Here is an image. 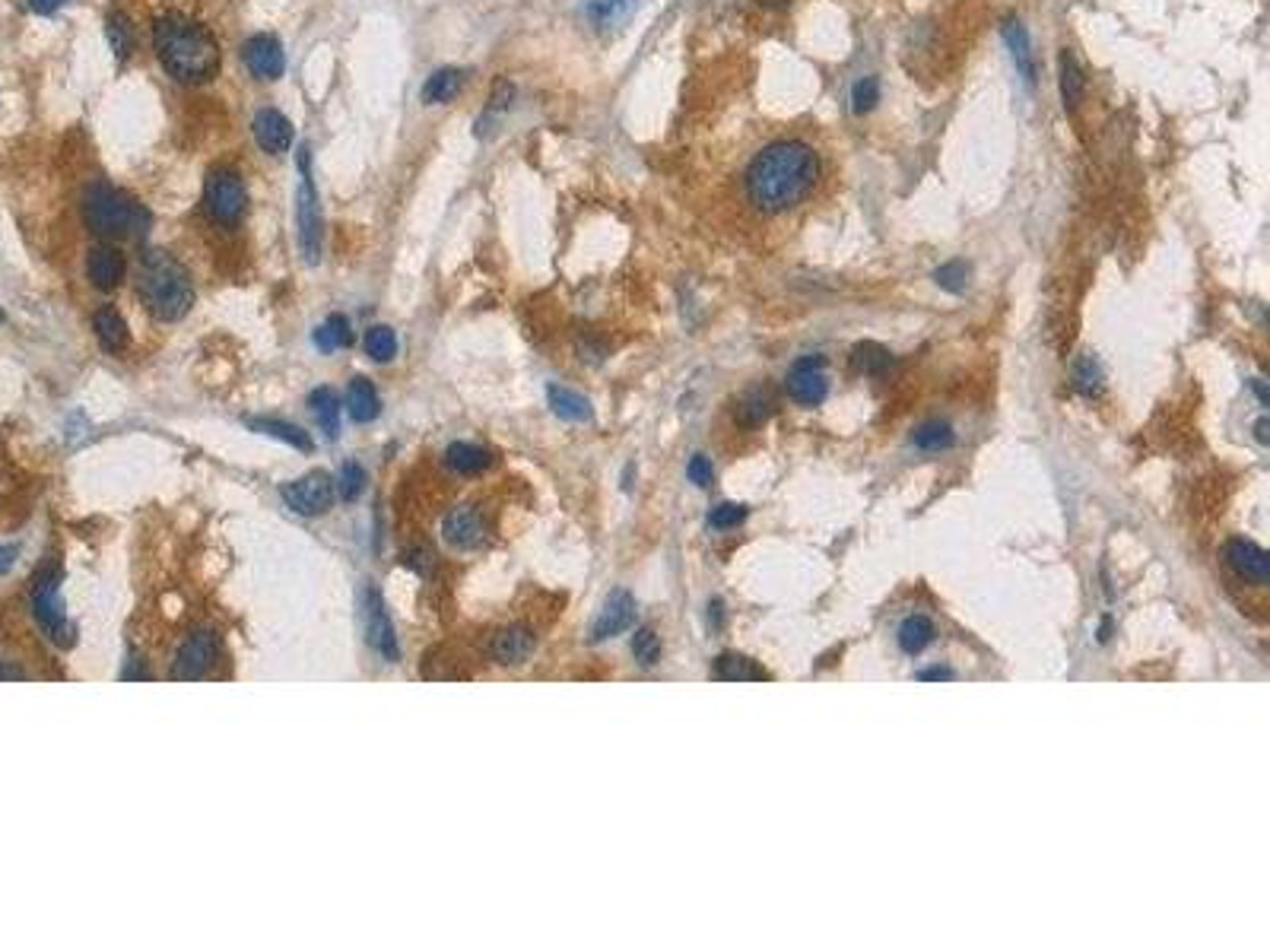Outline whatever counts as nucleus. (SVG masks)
<instances>
[{"instance_id": "f257e3e1", "label": "nucleus", "mask_w": 1270, "mask_h": 952, "mask_svg": "<svg viewBox=\"0 0 1270 952\" xmlns=\"http://www.w3.org/2000/svg\"><path fill=\"white\" fill-rule=\"evenodd\" d=\"M820 181V157L803 140H775L746 168V198L759 213H788L803 204Z\"/></svg>"}, {"instance_id": "f03ea898", "label": "nucleus", "mask_w": 1270, "mask_h": 952, "mask_svg": "<svg viewBox=\"0 0 1270 952\" xmlns=\"http://www.w3.org/2000/svg\"><path fill=\"white\" fill-rule=\"evenodd\" d=\"M159 64L178 83H204L219 70V45L207 26L185 13H165L153 26Z\"/></svg>"}, {"instance_id": "7ed1b4c3", "label": "nucleus", "mask_w": 1270, "mask_h": 952, "mask_svg": "<svg viewBox=\"0 0 1270 952\" xmlns=\"http://www.w3.org/2000/svg\"><path fill=\"white\" fill-rule=\"evenodd\" d=\"M137 289L159 321H178L194 305V283L188 270L165 251H150L140 261Z\"/></svg>"}, {"instance_id": "20e7f679", "label": "nucleus", "mask_w": 1270, "mask_h": 952, "mask_svg": "<svg viewBox=\"0 0 1270 952\" xmlns=\"http://www.w3.org/2000/svg\"><path fill=\"white\" fill-rule=\"evenodd\" d=\"M83 222L90 226V232L103 235V239H134L140 232H147L150 226V213L144 210V204H137L131 194L111 188L106 181H96L83 191Z\"/></svg>"}, {"instance_id": "39448f33", "label": "nucleus", "mask_w": 1270, "mask_h": 952, "mask_svg": "<svg viewBox=\"0 0 1270 952\" xmlns=\"http://www.w3.org/2000/svg\"><path fill=\"white\" fill-rule=\"evenodd\" d=\"M57 584H60V569H57V566L45 569V572L36 579V587H32V613H36L42 633L49 635L54 644L70 648V644L77 641V629L67 623V616H64V610H60Z\"/></svg>"}, {"instance_id": "423d86ee", "label": "nucleus", "mask_w": 1270, "mask_h": 952, "mask_svg": "<svg viewBox=\"0 0 1270 952\" xmlns=\"http://www.w3.org/2000/svg\"><path fill=\"white\" fill-rule=\"evenodd\" d=\"M245 185L235 168H213L204 181V210L219 226H235L245 213Z\"/></svg>"}, {"instance_id": "0eeeda50", "label": "nucleus", "mask_w": 1270, "mask_h": 952, "mask_svg": "<svg viewBox=\"0 0 1270 952\" xmlns=\"http://www.w3.org/2000/svg\"><path fill=\"white\" fill-rule=\"evenodd\" d=\"M299 165H302V181L296 191V229H299V248L309 264L321 261V207H318L315 181L309 175V147L299 150Z\"/></svg>"}, {"instance_id": "6e6552de", "label": "nucleus", "mask_w": 1270, "mask_h": 952, "mask_svg": "<svg viewBox=\"0 0 1270 952\" xmlns=\"http://www.w3.org/2000/svg\"><path fill=\"white\" fill-rule=\"evenodd\" d=\"M280 495H283V502L296 515L315 518V515H324L334 505V479L327 474H309L302 476V479H296V482H286L280 489Z\"/></svg>"}, {"instance_id": "1a4fd4ad", "label": "nucleus", "mask_w": 1270, "mask_h": 952, "mask_svg": "<svg viewBox=\"0 0 1270 952\" xmlns=\"http://www.w3.org/2000/svg\"><path fill=\"white\" fill-rule=\"evenodd\" d=\"M788 397L800 407H820L829 394V375L823 356H800L788 371Z\"/></svg>"}, {"instance_id": "9d476101", "label": "nucleus", "mask_w": 1270, "mask_h": 952, "mask_svg": "<svg viewBox=\"0 0 1270 952\" xmlns=\"http://www.w3.org/2000/svg\"><path fill=\"white\" fill-rule=\"evenodd\" d=\"M216 657H219V641H216V635H213L211 629H201V633L188 635L185 644H181L178 654H175L172 677H175V680H201L213 664H216Z\"/></svg>"}, {"instance_id": "9b49d317", "label": "nucleus", "mask_w": 1270, "mask_h": 952, "mask_svg": "<svg viewBox=\"0 0 1270 952\" xmlns=\"http://www.w3.org/2000/svg\"><path fill=\"white\" fill-rule=\"evenodd\" d=\"M1226 562H1229V569H1232L1239 579H1245V582H1270V556L1258 546V543H1252V540H1242V536L1229 540V543H1226Z\"/></svg>"}, {"instance_id": "f8f14e48", "label": "nucleus", "mask_w": 1270, "mask_h": 952, "mask_svg": "<svg viewBox=\"0 0 1270 952\" xmlns=\"http://www.w3.org/2000/svg\"><path fill=\"white\" fill-rule=\"evenodd\" d=\"M366 633H369V644L384 661H397V654H401L397 635H394L391 616L384 610V600H381L378 587L366 590Z\"/></svg>"}, {"instance_id": "ddd939ff", "label": "nucleus", "mask_w": 1270, "mask_h": 952, "mask_svg": "<svg viewBox=\"0 0 1270 952\" xmlns=\"http://www.w3.org/2000/svg\"><path fill=\"white\" fill-rule=\"evenodd\" d=\"M635 620V600L630 590H613L610 597H607V603H604V610H600V616L594 620V626H591V638L594 641H607V638H613V635H623L630 626H633Z\"/></svg>"}, {"instance_id": "4468645a", "label": "nucleus", "mask_w": 1270, "mask_h": 952, "mask_svg": "<svg viewBox=\"0 0 1270 952\" xmlns=\"http://www.w3.org/2000/svg\"><path fill=\"white\" fill-rule=\"evenodd\" d=\"M533 648H537V638L528 626H509V629L492 635L489 657L502 667H518L533 654Z\"/></svg>"}, {"instance_id": "2eb2a0df", "label": "nucleus", "mask_w": 1270, "mask_h": 952, "mask_svg": "<svg viewBox=\"0 0 1270 952\" xmlns=\"http://www.w3.org/2000/svg\"><path fill=\"white\" fill-rule=\"evenodd\" d=\"M242 57H245L248 70H252L258 80H276V77L283 73V67H286L283 45H280L273 36H265V32H261V36H252V39L245 42Z\"/></svg>"}, {"instance_id": "dca6fc26", "label": "nucleus", "mask_w": 1270, "mask_h": 952, "mask_svg": "<svg viewBox=\"0 0 1270 952\" xmlns=\"http://www.w3.org/2000/svg\"><path fill=\"white\" fill-rule=\"evenodd\" d=\"M252 127H255L258 147H261L265 153H270V157H280V153H286V150L293 147V124H289L286 114H280L276 108L258 111Z\"/></svg>"}, {"instance_id": "f3484780", "label": "nucleus", "mask_w": 1270, "mask_h": 952, "mask_svg": "<svg viewBox=\"0 0 1270 952\" xmlns=\"http://www.w3.org/2000/svg\"><path fill=\"white\" fill-rule=\"evenodd\" d=\"M445 540L458 549H474L479 546L483 533H486V521L479 515V508L474 505H461L445 518Z\"/></svg>"}, {"instance_id": "a211bd4d", "label": "nucleus", "mask_w": 1270, "mask_h": 952, "mask_svg": "<svg viewBox=\"0 0 1270 952\" xmlns=\"http://www.w3.org/2000/svg\"><path fill=\"white\" fill-rule=\"evenodd\" d=\"M86 276L93 280L96 289H106V293L114 289V286H121V280H124V255L118 248H108V245L93 248L90 258H86Z\"/></svg>"}, {"instance_id": "6ab92c4d", "label": "nucleus", "mask_w": 1270, "mask_h": 952, "mask_svg": "<svg viewBox=\"0 0 1270 952\" xmlns=\"http://www.w3.org/2000/svg\"><path fill=\"white\" fill-rule=\"evenodd\" d=\"M546 400H550V410L559 420H566V423H587L591 420V400L584 394H579V391H572V387L550 384L546 387Z\"/></svg>"}, {"instance_id": "aec40b11", "label": "nucleus", "mask_w": 1270, "mask_h": 952, "mask_svg": "<svg viewBox=\"0 0 1270 952\" xmlns=\"http://www.w3.org/2000/svg\"><path fill=\"white\" fill-rule=\"evenodd\" d=\"M635 10H638V0H587V19L600 32L626 26Z\"/></svg>"}, {"instance_id": "412c9836", "label": "nucleus", "mask_w": 1270, "mask_h": 952, "mask_svg": "<svg viewBox=\"0 0 1270 952\" xmlns=\"http://www.w3.org/2000/svg\"><path fill=\"white\" fill-rule=\"evenodd\" d=\"M712 674L718 680H728V683H762V680H772V674L766 667H759L756 661H749L743 654H721L715 661Z\"/></svg>"}, {"instance_id": "4be33fe9", "label": "nucleus", "mask_w": 1270, "mask_h": 952, "mask_svg": "<svg viewBox=\"0 0 1270 952\" xmlns=\"http://www.w3.org/2000/svg\"><path fill=\"white\" fill-rule=\"evenodd\" d=\"M445 464H448L455 474L474 476L483 474L486 467H492V454H489L486 448L474 445V441H451L448 451H445Z\"/></svg>"}, {"instance_id": "5701e85b", "label": "nucleus", "mask_w": 1270, "mask_h": 952, "mask_svg": "<svg viewBox=\"0 0 1270 952\" xmlns=\"http://www.w3.org/2000/svg\"><path fill=\"white\" fill-rule=\"evenodd\" d=\"M347 413L353 423H371L381 413V400L369 378H353L347 387Z\"/></svg>"}, {"instance_id": "b1692460", "label": "nucleus", "mask_w": 1270, "mask_h": 952, "mask_svg": "<svg viewBox=\"0 0 1270 952\" xmlns=\"http://www.w3.org/2000/svg\"><path fill=\"white\" fill-rule=\"evenodd\" d=\"M1004 42L1006 49H1010V54H1013L1016 70L1023 73V80H1026V83H1036V60H1032V52H1029V36H1026L1023 23H1019L1016 16H1010L1004 23Z\"/></svg>"}, {"instance_id": "393cba45", "label": "nucleus", "mask_w": 1270, "mask_h": 952, "mask_svg": "<svg viewBox=\"0 0 1270 952\" xmlns=\"http://www.w3.org/2000/svg\"><path fill=\"white\" fill-rule=\"evenodd\" d=\"M461 90H464V70L445 67V70H435V73L425 80L420 96H423V103H429V106H442V103H451Z\"/></svg>"}, {"instance_id": "a878e982", "label": "nucleus", "mask_w": 1270, "mask_h": 952, "mask_svg": "<svg viewBox=\"0 0 1270 952\" xmlns=\"http://www.w3.org/2000/svg\"><path fill=\"white\" fill-rule=\"evenodd\" d=\"M851 366L861 371V375L880 378V375H887V371L893 369V353H890L883 343L864 340V343H857V346L851 350Z\"/></svg>"}, {"instance_id": "bb28decb", "label": "nucleus", "mask_w": 1270, "mask_h": 952, "mask_svg": "<svg viewBox=\"0 0 1270 952\" xmlns=\"http://www.w3.org/2000/svg\"><path fill=\"white\" fill-rule=\"evenodd\" d=\"M772 413H775V400H772L769 387H749L738 404V423L746 429L762 425Z\"/></svg>"}, {"instance_id": "cd10ccee", "label": "nucleus", "mask_w": 1270, "mask_h": 952, "mask_svg": "<svg viewBox=\"0 0 1270 952\" xmlns=\"http://www.w3.org/2000/svg\"><path fill=\"white\" fill-rule=\"evenodd\" d=\"M93 324H96V337H99V343L106 346L108 353H121V350H127V343H131V334H127V324H124V317L118 315L114 309H99V312H96V317H93Z\"/></svg>"}, {"instance_id": "c85d7f7f", "label": "nucleus", "mask_w": 1270, "mask_h": 952, "mask_svg": "<svg viewBox=\"0 0 1270 952\" xmlns=\"http://www.w3.org/2000/svg\"><path fill=\"white\" fill-rule=\"evenodd\" d=\"M1060 99H1064V108L1067 111H1073V108L1083 103V90H1086V80H1083V70H1080V64H1077V57L1067 52H1060Z\"/></svg>"}, {"instance_id": "c756f323", "label": "nucleus", "mask_w": 1270, "mask_h": 952, "mask_svg": "<svg viewBox=\"0 0 1270 952\" xmlns=\"http://www.w3.org/2000/svg\"><path fill=\"white\" fill-rule=\"evenodd\" d=\"M309 407L315 410V420L318 425H321V432H324L327 438H337V432H340V397H337L330 387H318V391H312V397H309Z\"/></svg>"}, {"instance_id": "7c9ffc66", "label": "nucleus", "mask_w": 1270, "mask_h": 952, "mask_svg": "<svg viewBox=\"0 0 1270 952\" xmlns=\"http://www.w3.org/2000/svg\"><path fill=\"white\" fill-rule=\"evenodd\" d=\"M248 425H252L255 432H261V435L280 438V441H286V445L299 448V451H312V448H315V445H312V438H309V432H306V429H299V425L283 423V420H267V417H255V420H248Z\"/></svg>"}, {"instance_id": "2f4dec72", "label": "nucleus", "mask_w": 1270, "mask_h": 952, "mask_svg": "<svg viewBox=\"0 0 1270 952\" xmlns=\"http://www.w3.org/2000/svg\"><path fill=\"white\" fill-rule=\"evenodd\" d=\"M934 635H937V629H934V623L928 620V616H908L905 623L900 626V648L905 651V654H921L931 641H934Z\"/></svg>"}, {"instance_id": "473e14b6", "label": "nucleus", "mask_w": 1270, "mask_h": 952, "mask_svg": "<svg viewBox=\"0 0 1270 952\" xmlns=\"http://www.w3.org/2000/svg\"><path fill=\"white\" fill-rule=\"evenodd\" d=\"M911 445L921 448V451H947V448L956 445V432H952L950 423L928 420V423H921L911 432Z\"/></svg>"}, {"instance_id": "72a5a7b5", "label": "nucleus", "mask_w": 1270, "mask_h": 952, "mask_svg": "<svg viewBox=\"0 0 1270 952\" xmlns=\"http://www.w3.org/2000/svg\"><path fill=\"white\" fill-rule=\"evenodd\" d=\"M353 334H350V321L343 315H330L321 327L315 330V346L324 353H334L340 346H350Z\"/></svg>"}, {"instance_id": "f704fd0d", "label": "nucleus", "mask_w": 1270, "mask_h": 952, "mask_svg": "<svg viewBox=\"0 0 1270 952\" xmlns=\"http://www.w3.org/2000/svg\"><path fill=\"white\" fill-rule=\"evenodd\" d=\"M1103 381H1106V375H1103V366H1099L1096 356L1083 353V356L1073 363V387H1077L1080 394L1096 397V394L1103 391Z\"/></svg>"}, {"instance_id": "c9c22d12", "label": "nucleus", "mask_w": 1270, "mask_h": 952, "mask_svg": "<svg viewBox=\"0 0 1270 952\" xmlns=\"http://www.w3.org/2000/svg\"><path fill=\"white\" fill-rule=\"evenodd\" d=\"M366 353H369L375 363L394 359V353H397V337H394V330L384 327V324L369 327V334H366Z\"/></svg>"}, {"instance_id": "e433bc0d", "label": "nucleus", "mask_w": 1270, "mask_h": 952, "mask_svg": "<svg viewBox=\"0 0 1270 952\" xmlns=\"http://www.w3.org/2000/svg\"><path fill=\"white\" fill-rule=\"evenodd\" d=\"M509 103H512V83H505V80H499V83L492 86V96H489V106H486V111H483V118H479V124H476V137H483V134L489 131V124H492V121H499V118L505 114V108H509Z\"/></svg>"}, {"instance_id": "4c0bfd02", "label": "nucleus", "mask_w": 1270, "mask_h": 952, "mask_svg": "<svg viewBox=\"0 0 1270 952\" xmlns=\"http://www.w3.org/2000/svg\"><path fill=\"white\" fill-rule=\"evenodd\" d=\"M877 103H880V80L877 77L857 80L854 90H851V111L854 114H867V111H874Z\"/></svg>"}, {"instance_id": "58836bf2", "label": "nucleus", "mask_w": 1270, "mask_h": 952, "mask_svg": "<svg viewBox=\"0 0 1270 952\" xmlns=\"http://www.w3.org/2000/svg\"><path fill=\"white\" fill-rule=\"evenodd\" d=\"M746 515H749V508H746V505H741V502H721V505H715V508H712V515H708V528L712 530L738 528V525H743V521H746Z\"/></svg>"}, {"instance_id": "ea45409f", "label": "nucleus", "mask_w": 1270, "mask_h": 952, "mask_svg": "<svg viewBox=\"0 0 1270 952\" xmlns=\"http://www.w3.org/2000/svg\"><path fill=\"white\" fill-rule=\"evenodd\" d=\"M633 654L641 667H654L661 661V638L654 635V629H638L633 635Z\"/></svg>"}, {"instance_id": "a19ab883", "label": "nucleus", "mask_w": 1270, "mask_h": 952, "mask_svg": "<svg viewBox=\"0 0 1270 952\" xmlns=\"http://www.w3.org/2000/svg\"><path fill=\"white\" fill-rule=\"evenodd\" d=\"M969 273H972V270H969L965 261H947V264L934 270V280H937V286L947 289V293H962V289L969 286Z\"/></svg>"}, {"instance_id": "79ce46f5", "label": "nucleus", "mask_w": 1270, "mask_h": 952, "mask_svg": "<svg viewBox=\"0 0 1270 952\" xmlns=\"http://www.w3.org/2000/svg\"><path fill=\"white\" fill-rule=\"evenodd\" d=\"M340 495L347 499V502H353V499H360L363 495V489H366V471L356 464V461H347L343 464V471H340Z\"/></svg>"}, {"instance_id": "37998d69", "label": "nucleus", "mask_w": 1270, "mask_h": 952, "mask_svg": "<svg viewBox=\"0 0 1270 952\" xmlns=\"http://www.w3.org/2000/svg\"><path fill=\"white\" fill-rule=\"evenodd\" d=\"M108 39H111V49H114L118 57H127V52H131V26H127V19L121 13L108 16Z\"/></svg>"}, {"instance_id": "c03bdc74", "label": "nucleus", "mask_w": 1270, "mask_h": 952, "mask_svg": "<svg viewBox=\"0 0 1270 952\" xmlns=\"http://www.w3.org/2000/svg\"><path fill=\"white\" fill-rule=\"evenodd\" d=\"M687 476L689 482H695L699 489H708L712 479H715V467H712V461L705 454H692V461L687 464Z\"/></svg>"}, {"instance_id": "a18cd8bd", "label": "nucleus", "mask_w": 1270, "mask_h": 952, "mask_svg": "<svg viewBox=\"0 0 1270 952\" xmlns=\"http://www.w3.org/2000/svg\"><path fill=\"white\" fill-rule=\"evenodd\" d=\"M407 566H410L417 575H429V572H432V553H429V549H410V553H407Z\"/></svg>"}, {"instance_id": "49530a36", "label": "nucleus", "mask_w": 1270, "mask_h": 952, "mask_svg": "<svg viewBox=\"0 0 1270 952\" xmlns=\"http://www.w3.org/2000/svg\"><path fill=\"white\" fill-rule=\"evenodd\" d=\"M16 546H10V543H0V575H6L10 569H13V562H16Z\"/></svg>"}, {"instance_id": "de8ad7c7", "label": "nucleus", "mask_w": 1270, "mask_h": 952, "mask_svg": "<svg viewBox=\"0 0 1270 952\" xmlns=\"http://www.w3.org/2000/svg\"><path fill=\"white\" fill-rule=\"evenodd\" d=\"M918 680H956V674L947 667H934V670H921Z\"/></svg>"}, {"instance_id": "09e8293b", "label": "nucleus", "mask_w": 1270, "mask_h": 952, "mask_svg": "<svg viewBox=\"0 0 1270 952\" xmlns=\"http://www.w3.org/2000/svg\"><path fill=\"white\" fill-rule=\"evenodd\" d=\"M60 3H64V0H29V6H32L36 13H54Z\"/></svg>"}, {"instance_id": "8fccbe9b", "label": "nucleus", "mask_w": 1270, "mask_h": 952, "mask_svg": "<svg viewBox=\"0 0 1270 952\" xmlns=\"http://www.w3.org/2000/svg\"><path fill=\"white\" fill-rule=\"evenodd\" d=\"M1252 387H1255V394H1258L1261 407H1270V397H1268V387H1265V381H1261V378H1255V381H1252Z\"/></svg>"}, {"instance_id": "3c124183", "label": "nucleus", "mask_w": 1270, "mask_h": 952, "mask_svg": "<svg viewBox=\"0 0 1270 952\" xmlns=\"http://www.w3.org/2000/svg\"><path fill=\"white\" fill-rule=\"evenodd\" d=\"M1268 429H1270V425H1268V420H1265V417H1261V420H1258V425H1255V435H1258V441H1261V445H1268V441H1270Z\"/></svg>"}, {"instance_id": "603ef678", "label": "nucleus", "mask_w": 1270, "mask_h": 952, "mask_svg": "<svg viewBox=\"0 0 1270 952\" xmlns=\"http://www.w3.org/2000/svg\"><path fill=\"white\" fill-rule=\"evenodd\" d=\"M708 623L721 626V603H718V600H715V603H708Z\"/></svg>"}, {"instance_id": "864d4df0", "label": "nucleus", "mask_w": 1270, "mask_h": 952, "mask_svg": "<svg viewBox=\"0 0 1270 952\" xmlns=\"http://www.w3.org/2000/svg\"><path fill=\"white\" fill-rule=\"evenodd\" d=\"M759 6H766V10H782V6H788L792 0H756Z\"/></svg>"}, {"instance_id": "5fc2aeb1", "label": "nucleus", "mask_w": 1270, "mask_h": 952, "mask_svg": "<svg viewBox=\"0 0 1270 952\" xmlns=\"http://www.w3.org/2000/svg\"><path fill=\"white\" fill-rule=\"evenodd\" d=\"M0 324H3V312H0Z\"/></svg>"}]
</instances>
